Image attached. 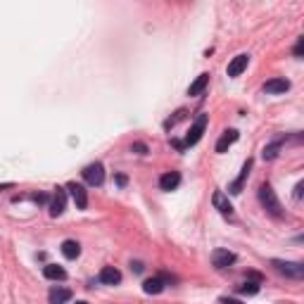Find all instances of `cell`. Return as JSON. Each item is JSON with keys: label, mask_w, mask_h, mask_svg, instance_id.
Listing matches in <instances>:
<instances>
[{"label": "cell", "mask_w": 304, "mask_h": 304, "mask_svg": "<svg viewBox=\"0 0 304 304\" xmlns=\"http://www.w3.org/2000/svg\"><path fill=\"white\" fill-rule=\"evenodd\" d=\"M259 202L264 205V209H266L271 217H276V219L283 217V207H281L278 197H276V193H273V188L269 183H264L259 188Z\"/></svg>", "instance_id": "obj_1"}, {"label": "cell", "mask_w": 304, "mask_h": 304, "mask_svg": "<svg viewBox=\"0 0 304 304\" xmlns=\"http://www.w3.org/2000/svg\"><path fill=\"white\" fill-rule=\"evenodd\" d=\"M207 114H197V119H195V124L190 126V131H188V136H185V141L181 143V145H195L200 138H202V133H205V129H207Z\"/></svg>", "instance_id": "obj_2"}, {"label": "cell", "mask_w": 304, "mask_h": 304, "mask_svg": "<svg viewBox=\"0 0 304 304\" xmlns=\"http://www.w3.org/2000/svg\"><path fill=\"white\" fill-rule=\"evenodd\" d=\"M83 178H86V183L88 185H102L105 183V166L100 162H95V164H88L86 169H83Z\"/></svg>", "instance_id": "obj_3"}, {"label": "cell", "mask_w": 304, "mask_h": 304, "mask_svg": "<svg viewBox=\"0 0 304 304\" xmlns=\"http://www.w3.org/2000/svg\"><path fill=\"white\" fill-rule=\"evenodd\" d=\"M273 266H276V271L285 273V276H290V278H302L304 276V266L300 261H278L273 259Z\"/></svg>", "instance_id": "obj_4"}, {"label": "cell", "mask_w": 304, "mask_h": 304, "mask_svg": "<svg viewBox=\"0 0 304 304\" xmlns=\"http://www.w3.org/2000/svg\"><path fill=\"white\" fill-rule=\"evenodd\" d=\"M67 190H69V195H72V200L76 202L78 209H86L88 207V190L83 188V185L81 183H69L67 185Z\"/></svg>", "instance_id": "obj_5"}, {"label": "cell", "mask_w": 304, "mask_h": 304, "mask_svg": "<svg viewBox=\"0 0 304 304\" xmlns=\"http://www.w3.org/2000/svg\"><path fill=\"white\" fill-rule=\"evenodd\" d=\"M247 65H250V55H245V53L235 55V57L230 60V65H228V76H230V78L240 76L245 69H247Z\"/></svg>", "instance_id": "obj_6"}, {"label": "cell", "mask_w": 304, "mask_h": 304, "mask_svg": "<svg viewBox=\"0 0 304 304\" xmlns=\"http://www.w3.org/2000/svg\"><path fill=\"white\" fill-rule=\"evenodd\" d=\"M67 207V190L65 188H55V195H53V202H50V214L53 217H60L65 212Z\"/></svg>", "instance_id": "obj_7"}, {"label": "cell", "mask_w": 304, "mask_h": 304, "mask_svg": "<svg viewBox=\"0 0 304 304\" xmlns=\"http://www.w3.org/2000/svg\"><path fill=\"white\" fill-rule=\"evenodd\" d=\"M235 261V254L228 250H214L212 252V264L217 266V269H228L230 264Z\"/></svg>", "instance_id": "obj_8"}, {"label": "cell", "mask_w": 304, "mask_h": 304, "mask_svg": "<svg viewBox=\"0 0 304 304\" xmlns=\"http://www.w3.org/2000/svg\"><path fill=\"white\" fill-rule=\"evenodd\" d=\"M48 300H50V304H65L72 300V290L62 288V285H53L50 293H48Z\"/></svg>", "instance_id": "obj_9"}, {"label": "cell", "mask_w": 304, "mask_h": 304, "mask_svg": "<svg viewBox=\"0 0 304 304\" xmlns=\"http://www.w3.org/2000/svg\"><path fill=\"white\" fill-rule=\"evenodd\" d=\"M212 202H214V207H217V209L221 212V214H224V217H233V205L228 202V197L224 195L221 190H217V193H214Z\"/></svg>", "instance_id": "obj_10"}, {"label": "cell", "mask_w": 304, "mask_h": 304, "mask_svg": "<svg viewBox=\"0 0 304 304\" xmlns=\"http://www.w3.org/2000/svg\"><path fill=\"white\" fill-rule=\"evenodd\" d=\"M288 88H290V81H285V78H271V81L264 83V93L278 95V93H285Z\"/></svg>", "instance_id": "obj_11"}, {"label": "cell", "mask_w": 304, "mask_h": 304, "mask_svg": "<svg viewBox=\"0 0 304 304\" xmlns=\"http://www.w3.org/2000/svg\"><path fill=\"white\" fill-rule=\"evenodd\" d=\"M100 283H105V285H117V283H121V271L114 269V266H105V269L100 271Z\"/></svg>", "instance_id": "obj_12"}, {"label": "cell", "mask_w": 304, "mask_h": 304, "mask_svg": "<svg viewBox=\"0 0 304 304\" xmlns=\"http://www.w3.org/2000/svg\"><path fill=\"white\" fill-rule=\"evenodd\" d=\"M235 141H238V131H235V129L224 131V136L217 141V152H226Z\"/></svg>", "instance_id": "obj_13"}, {"label": "cell", "mask_w": 304, "mask_h": 304, "mask_svg": "<svg viewBox=\"0 0 304 304\" xmlns=\"http://www.w3.org/2000/svg\"><path fill=\"white\" fill-rule=\"evenodd\" d=\"M178 183H181V174H176V171H169V174H164L162 178H159V188H162V190H166V193L176 190V188H178Z\"/></svg>", "instance_id": "obj_14"}, {"label": "cell", "mask_w": 304, "mask_h": 304, "mask_svg": "<svg viewBox=\"0 0 304 304\" xmlns=\"http://www.w3.org/2000/svg\"><path fill=\"white\" fill-rule=\"evenodd\" d=\"M43 276L45 278H50V281H65L67 278V271L62 266H57V264H48L43 269Z\"/></svg>", "instance_id": "obj_15"}, {"label": "cell", "mask_w": 304, "mask_h": 304, "mask_svg": "<svg viewBox=\"0 0 304 304\" xmlns=\"http://www.w3.org/2000/svg\"><path fill=\"white\" fill-rule=\"evenodd\" d=\"M60 250H62V254H65L67 259H76V257L81 254V245H78L76 240H65Z\"/></svg>", "instance_id": "obj_16"}, {"label": "cell", "mask_w": 304, "mask_h": 304, "mask_svg": "<svg viewBox=\"0 0 304 304\" xmlns=\"http://www.w3.org/2000/svg\"><path fill=\"white\" fill-rule=\"evenodd\" d=\"M207 83H209V74L205 72V74H200L195 81L190 83V88H188V95H200V93L207 88Z\"/></svg>", "instance_id": "obj_17"}, {"label": "cell", "mask_w": 304, "mask_h": 304, "mask_svg": "<svg viewBox=\"0 0 304 304\" xmlns=\"http://www.w3.org/2000/svg\"><path fill=\"white\" fill-rule=\"evenodd\" d=\"M250 169H252V159H247V162H245V166H242V171H240V176H238V181L228 188L233 195H238V193H240V188H242V183H245V178L250 176Z\"/></svg>", "instance_id": "obj_18"}, {"label": "cell", "mask_w": 304, "mask_h": 304, "mask_svg": "<svg viewBox=\"0 0 304 304\" xmlns=\"http://www.w3.org/2000/svg\"><path fill=\"white\" fill-rule=\"evenodd\" d=\"M162 290H164L162 278H148V281L143 283V293H148V295H159Z\"/></svg>", "instance_id": "obj_19"}, {"label": "cell", "mask_w": 304, "mask_h": 304, "mask_svg": "<svg viewBox=\"0 0 304 304\" xmlns=\"http://www.w3.org/2000/svg\"><path fill=\"white\" fill-rule=\"evenodd\" d=\"M281 138H278V141H273L271 145H266V148H264V152H261V157H264V159H269V162H271V159H276V157H278V150H281Z\"/></svg>", "instance_id": "obj_20"}, {"label": "cell", "mask_w": 304, "mask_h": 304, "mask_svg": "<svg viewBox=\"0 0 304 304\" xmlns=\"http://www.w3.org/2000/svg\"><path fill=\"white\" fill-rule=\"evenodd\" d=\"M259 293V283L247 281L245 285H240V295H257Z\"/></svg>", "instance_id": "obj_21"}, {"label": "cell", "mask_w": 304, "mask_h": 304, "mask_svg": "<svg viewBox=\"0 0 304 304\" xmlns=\"http://www.w3.org/2000/svg\"><path fill=\"white\" fill-rule=\"evenodd\" d=\"M133 150L138 152V154H148V148H145L143 143H133Z\"/></svg>", "instance_id": "obj_22"}, {"label": "cell", "mask_w": 304, "mask_h": 304, "mask_svg": "<svg viewBox=\"0 0 304 304\" xmlns=\"http://www.w3.org/2000/svg\"><path fill=\"white\" fill-rule=\"evenodd\" d=\"M302 50H304V38H300L297 45H295V55H297V57H302Z\"/></svg>", "instance_id": "obj_23"}, {"label": "cell", "mask_w": 304, "mask_h": 304, "mask_svg": "<svg viewBox=\"0 0 304 304\" xmlns=\"http://www.w3.org/2000/svg\"><path fill=\"white\" fill-rule=\"evenodd\" d=\"M219 302L221 304H242V302H238V300H230V297H221Z\"/></svg>", "instance_id": "obj_24"}, {"label": "cell", "mask_w": 304, "mask_h": 304, "mask_svg": "<svg viewBox=\"0 0 304 304\" xmlns=\"http://www.w3.org/2000/svg\"><path fill=\"white\" fill-rule=\"evenodd\" d=\"M302 195V183H297V188H295V197Z\"/></svg>", "instance_id": "obj_25"}, {"label": "cell", "mask_w": 304, "mask_h": 304, "mask_svg": "<svg viewBox=\"0 0 304 304\" xmlns=\"http://www.w3.org/2000/svg\"><path fill=\"white\" fill-rule=\"evenodd\" d=\"M76 304H88V302H76Z\"/></svg>", "instance_id": "obj_26"}]
</instances>
